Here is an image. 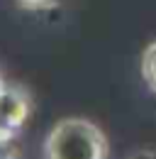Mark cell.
<instances>
[{"label":"cell","mask_w":156,"mask_h":159,"mask_svg":"<svg viewBox=\"0 0 156 159\" xmlns=\"http://www.w3.org/2000/svg\"><path fill=\"white\" fill-rule=\"evenodd\" d=\"M107 137L88 118H61L44 139V159H105Z\"/></svg>","instance_id":"1"},{"label":"cell","mask_w":156,"mask_h":159,"mask_svg":"<svg viewBox=\"0 0 156 159\" xmlns=\"http://www.w3.org/2000/svg\"><path fill=\"white\" fill-rule=\"evenodd\" d=\"M29 113H32L29 93L17 83H7L0 93V130L15 139L22 125L27 122Z\"/></svg>","instance_id":"2"},{"label":"cell","mask_w":156,"mask_h":159,"mask_svg":"<svg viewBox=\"0 0 156 159\" xmlns=\"http://www.w3.org/2000/svg\"><path fill=\"white\" fill-rule=\"evenodd\" d=\"M139 69H141L144 83L156 93V39L149 42L146 49L141 52V64H139Z\"/></svg>","instance_id":"3"},{"label":"cell","mask_w":156,"mask_h":159,"mask_svg":"<svg viewBox=\"0 0 156 159\" xmlns=\"http://www.w3.org/2000/svg\"><path fill=\"white\" fill-rule=\"evenodd\" d=\"M12 2L27 12H46V10H54L61 0H12Z\"/></svg>","instance_id":"4"},{"label":"cell","mask_w":156,"mask_h":159,"mask_svg":"<svg viewBox=\"0 0 156 159\" xmlns=\"http://www.w3.org/2000/svg\"><path fill=\"white\" fill-rule=\"evenodd\" d=\"M0 159H20L17 149H15V142H5V144H0Z\"/></svg>","instance_id":"5"},{"label":"cell","mask_w":156,"mask_h":159,"mask_svg":"<svg viewBox=\"0 0 156 159\" xmlns=\"http://www.w3.org/2000/svg\"><path fill=\"white\" fill-rule=\"evenodd\" d=\"M129 159H156V149H139Z\"/></svg>","instance_id":"6"},{"label":"cell","mask_w":156,"mask_h":159,"mask_svg":"<svg viewBox=\"0 0 156 159\" xmlns=\"http://www.w3.org/2000/svg\"><path fill=\"white\" fill-rule=\"evenodd\" d=\"M5 86H7V81L2 79V74H0V93H2V88H5Z\"/></svg>","instance_id":"7"}]
</instances>
